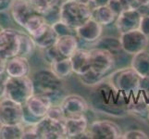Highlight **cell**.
Segmentation results:
<instances>
[{
  "instance_id": "1",
  "label": "cell",
  "mask_w": 149,
  "mask_h": 139,
  "mask_svg": "<svg viewBox=\"0 0 149 139\" xmlns=\"http://www.w3.org/2000/svg\"><path fill=\"white\" fill-rule=\"evenodd\" d=\"M115 90L109 83L96 85V89L92 95V104L96 110H100L106 114L113 116H123L128 113V103L125 98L128 96L119 92L115 95Z\"/></svg>"
},
{
  "instance_id": "2",
  "label": "cell",
  "mask_w": 149,
  "mask_h": 139,
  "mask_svg": "<svg viewBox=\"0 0 149 139\" xmlns=\"http://www.w3.org/2000/svg\"><path fill=\"white\" fill-rule=\"evenodd\" d=\"M33 82L34 93L44 94L50 96L55 103L56 98L63 91L62 79L56 76L51 69H41L35 71L32 76Z\"/></svg>"
},
{
  "instance_id": "3",
  "label": "cell",
  "mask_w": 149,
  "mask_h": 139,
  "mask_svg": "<svg viewBox=\"0 0 149 139\" xmlns=\"http://www.w3.org/2000/svg\"><path fill=\"white\" fill-rule=\"evenodd\" d=\"M92 19V8L89 5L76 0H68L60 6V20L71 28H78Z\"/></svg>"
},
{
  "instance_id": "4",
  "label": "cell",
  "mask_w": 149,
  "mask_h": 139,
  "mask_svg": "<svg viewBox=\"0 0 149 139\" xmlns=\"http://www.w3.org/2000/svg\"><path fill=\"white\" fill-rule=\"evenodd\" d=\"M141 77L132 67L120 69L109 77V85L117 90L126 96L139 91Z\"/></svg>"
},
{
  "instance_id": "5",
  "label": "cell",
  "mask_w": 149,
  "mask_h": 139,
  "mask_svg": "<svg viewBox=\"0 0 149 139\" xmlns=\"http://www.w3.org/2000/svg\"><path fill=\"white\" fill-rule=\"evenodd\" d=\"M34 94V87L32 77L29 75L22 77H9L6 81L5 96L24 105Z\"/></svg>"
},
{
  "instance_id": "6",
  "label": "cell",
  "mask_w": 149,
  "mask_h": 139,
  "mask_svg": "<svg viewBox=\"0 0 149 139\" xmlns=\"http://www.w3.org/2000/svg\"><path fill=\"white\" fill-rule=\"evenodd\" d=\"M23 123V105L8 97L0 99V125Z\"/></svg>"
},
{
  "instance_id": "7",
  "label": "cell",
  "mask_w": 149,
  "mask_h": 139,
  "mask_svg": "<svg viewBox=\"0 0 149 139\" xmlns=\"http://www.w3.org/2000/svg\"><path fill=\"white\" fill-rule=\"evenodd\" d=\"M89 137L93 139H120L122 133L120 127L112 121H95L87 128Z\"/></svg>"
},
{
  "instance_id": "8",
  "label": "cell",
  "mask_w": 149,
  "mask_h": 139,
  "mask_svg": "<svg viewBox=\"0 0 149 139\" xmlns=\"http://www.w3.org/2000/svg\"><path fill=\"white\" fill-rule=\"evenodd\" d=\"M120 42L122 50L127 54L134 55L146 50L149 44V37L139 29L120 34Z\"/></svg>"
},
{
  "instance_id": "9",
  "label": "cell",
  "mask_w": 149,
  "mask_h": 139,
  "mask_svg": "<svg viewBox=\"0 0 149 139\" xmlns=\"http://www.w3.org/2000/svg\"><path fill=\"white\" fill-rule=\"evenodd\" d=\"M36 132L42 139H63L67 138L65 121H58L45 116L36 124Z\"/></svg>"
},
{
  "instance_id": "10",
  "label": "cell",
  "mask_w": 149,
  "mask_h": 139,
  "mask_svg": "<svg viewBox=\"0 0 149 139\" xmlns=\"http://www.w3.org/2000/svg\"><path fill=\"white\" fill-rule=\"evenodd\" d=\"M20 45V31L12 28L0 30V51L8 59L19 55Z\"/></svg>"
},
{
  "instance_id": "11",
  "label": "cell",
  "mask_w": 149,
  "mask_h": 139,
  "mask_svg": "<svg viewBox=\"0 0 149 139\" xmlns=\"http://www.w3.org/2000/svg\"><path fill=\"white\" fill-rule=\"evenodd\" d=\"M91 59V68L101 74H106L115 64L114 55L101 48H92L89 50Z\"/></svg>"
},
{
  "instance_id": "12",
  "label": "cell",
  "mask_w": 149,
  "mask_h": 139,
  "mask_svg": "<svg viewBox=\"0 0 149 139\" xmlns=\"http://www.w3.org/2000/svg\"><path fill=\"white\" fill-rule=\"evenodd\" d=\"M53 104V100L50 96L34 93L23 106L31 114L41 120L47 116L50 107Z\"/></svg>"
},
{
  "instance_id": "13",
  "label": "cell",
  "mask_w": 149,
  "mask_h": 139,
  "mask_svg": "<svg viewBox=\"0 0 149 139\" xmlns=\"http://www.w3.org/2000/svg\"><path fill=\"white\" fill-rule=\"evenodd\" d=\"M8 11L13 22L22 28L27 20L36 13L29 0H13Z\"/></svg>"
},
{
  "instance_id": "14",
  "label": "cell",
  "mask_w": 149,
  "mask_h": 139,
  "mask_svg": "<svg viewBox=\"0 0 149 139\" xmlns=\"http://www.w3.org/2000/svg\"><path fill=\"white\" fill-rule=\"evenodd\" d=\"M142 15L136 8H130L121 12L116 18V27L120 34L139 29Z\"/></svg>"
},
{
  "instance_id": "15",
  "label": "cell",
  "mask_w": 149,
  "mask_h": 139,
  "mask_svg": "<svg viewBox=\"0 0 149 139\" xmlns=\"http://www.w3.org/2000/svg\"><path fill=\"white\" fill-rule=\"evenodd\" d=\"M59 105L62 108L66 117L84 114L89 108L88 103L83 96L74 94L65 96Z\"/></svg>"
},
{
  "instance_id": "16",
  "label": "cell",
  "mask_w": 149,
  "mask_h": 139,
  "mask_svg": "<svg viewBox=\"0 0 149 139\" xmlns=\"http://www.w3.org/2000/svg\"><path fill=\"white\" fill-rule=\"evenodd\" d=\"M103 32V25L93 18L87 20L80 27L76 28V35L81 40L87 43H95L98 40Z\"/></svg>"
},
{
  "instance_id": "17",
  "label": "cell",
  "mask_w": 149,
  "mask_h": 139,
  "mask_svg": "<svg viewBox=\"0 0 149 139\" xmlns=\"http://www.w3.org/2000/svg\"><path fill=\"white\" fill-rule=\"evenodd\" d=\"M88 122L84 114L67 117L65 120V129L67 138H81L87 131Z\"/></svg>"
},
{
  "instance_id": "18",
  "label": "cell",
  "mask_w": 149,
  "mask_h": 139,
  "mask_svg": "<svg viewBox=\"0 0 149 139\" xmlns=\"http://www.w3.org/2000/svg\"><path fill=\"white\" fill-rule=\"evenodd\" d=\"M31 66L29 59L25 57L16 56L8 60L6 73L9 77H22L29 75Z\"/></svg>"
},
{
  "instance_id": "19",
  "label": "cell",
  "mask_w": 149,
  "mask_h": 139,
  "mask_svg": "<svg viewBox=\"0 0 149 139\" xmlns=\"http://www.w3.org/2000/svg\"><path fill=\"white\" fill-rule=\"evenodd\" d=\"M72 71L77 75L86 73L91 70V59L89 50L78 48L70 57Z\"/></svg>"
},
{
  "instance_id": "20",
  "label": "cell",
  "mask_w": 149,
  "mask_h": 139,
  "mask_svg": "<svg viewBox=\"0 0 149 139\" xmlns=\"http://www.w3.org/2000/svg\"><path fill=\"white\" fill-rule=\"evenodd\" d=\"M49 25L50 24H48L43 15L35 13L27 20L23 29L33 38H34L42 34Z\"/></svg>"
},
{
  "instance_id": "21",
  "label": "cell",
  "mask_w": 149,
  "mask_h": 139,
  "mask_svg": "<svg viewBox=\"0 0 149 139\" xmlns=\"http://www.w3.org/2000/svg\"><path fill=\"white\" fill-rule=\"evenodd\" d=\"M56 45L61 55L65 58H70L78 49V37L73 34L59 36L56 40Z\"/></svg>"
},
{
  "instance_id": "22",
  "label": "cell",
  "mask_w": 149,
  "mask_h": 139,
  "mask_svg": "<svg viewBox=\"0 0 149 139\" xmlns=\"http://www.w3.org/2000/svg\"><path fill=\"white\" fill-rule=\"evenodd\" d=\"M132 67L140 75L141 78L149 77V52L143 50L133 55Z\"/></svg>"
},
{
  "instance_id": "23",
  "label": "cell",
  "mask_w": 149,
  "mask_h": 139,
  "mask_svg": "<svg viewBox=\"0 0 149 139\" xmlns=\"http://www.w3.org/2000/svg\"><path fill=\"white\" fill-rule=\"evenodd\" d=\"M92 18L103 26H107L114 22L117 16L109 5H105L92 9Z\"/></svg>"
},
{
  "instance_id": "24",
  "label": "cell",
  "mask_w": 149,
  "mask_h": 139,
  "mask_svg": "<svg viewBox=\"0 0 149 139\" xmlns=\"http://www.w3.org/2000/svg\"><path fill=\"white\" fill-rule=\"evenodd\" d=\"M58 38V36L54 31L52 25H49L47 28V30H45L42 34L39 35L37 37H34L33 40L37 47L41 49H45L55 45L56 43Z\"/></svg>"
},
{
  "instance_id": "25",
  "label": "cell",
  "mask_w": 149,
  "mask_h": 139,
  "mask_svg": "<svg viewBox=\"0 0 149 139\" xmlns=\"http://www.w3.org/2000/svg\"><path fill=\"white\" fill-rule=\"evenodd\" d=\"M94 46H95V48H101L109 51V52L112 53L113 55H116L119 51L122 50L120 38L112 36L100 37L98 40L95 42Z\"/></svg>"
},
{
  "instance_id": "26",
  "label": "cell",
  "mask_w": 149,
  "mask_h": 139,
  "mask_svg": "<svg viewBox=\"0 0 149 139\" xmlns=\"http://www.w3.org/2000/svg\"><path fill=\"white\" fill-rule=\"evenodd\" d=\"M50 69L56 76H58L61 79L67 78L73 73L70 58H63L51 63Z\"/></svg>"
},
{
  "instance_id": "27",
  "label": "cell",
  "mask_w": 149,
  "mask_h": 139,
  "mask_svg": "<svg viewBox=\"0 0 149 139\" xmlns=\"http://www.w3.org/2000/svg\"><path fill=\"white\" fill-rule=\"evenodd\" d=\"M24 133V124L0 125V138L1 139H22Z\"/></svg>"
},
{
  "instance_id": "28",
  "label": "cell",
  "mask_w": 149,
  "mask_h": 139,
  "mask_svg": "<svg viewBox=\"0 0 149 139\" xmlns=\"http://www.w3.org/2000/svg\"><path fill=\"white\" fill-rule=\"evenodd\" d=\"M37 46L34 43L33 38L27 33L20 32V45H19V52L18 56L25 57L29 59L32 57Z\"/></svg>"
},
{
  "instance_id": "29",
  "label": "cell",
  "mask_w": 149,
  "mask_h": 139,
  "mask_svg": "<svg viewBox=\"0 0 149 139\" xmlns=\"http://www.w3.org/2000/svg\"><path fill=\"white\" fill-rule=\"evenodd\" d=\"M79 78L81 83L85 85L96 86L105 81V74H101L91 68V70L87 71L86 73L79 75Z\"/></svg>"
},
{
  "instance_id": "30",
  "label": "cell",
  "mask_w": 149,
  "mask_h": 139,
  "mask_svg": "<svg viewBox=\"0 0 149 139\" xmlns=\"http://www.w3.org/2000/svg\"><path fill=\"white\" fill-rule=\"evenodd\" d=\"M109 6L114 11L116 16L130 8H136L134 0H109Z\"/></svg>"
},
{
  "instance_id": "31",
  "label": "cell",
  "mask_w": 149,
  "mask_h": 139,
  "mask_svg": "<svg viewBox=\"0 0 149 139\" xmlns=\"http://www.w3.org/2000/svg\"><path fill=\"white\" fill-rule=\"evenodd\" d=\"M44 53H43V57L45 61H47L49 64L55 62L56 60H59L61 59L65 58L64 56L61 55V53L59 52V50L56 47V44L49 46L47 48L43 49Z\"/></svg>"
},
{
  "instance_id": "32",
  "label": "cell",
  "mask_w": 149,
  "mask_h": 139,
  "mask_svg": "<svg viewBox=\"0 0 149 139\" xmlns=\"http://www.w3.org/2000/svg\"><path fill=\"white\" fill-rule=\"evenodd\" d=\"M29 1L35 12L41 15L45 14L50 8L54 7L50 0H29Z\"/></svg>"
},
{
  "instance_id": "33",
  "label": "cell",
  "mask_w": 149,
  "mask_h": 139,
  "mask_svg": "<svg viewBox=\"0 0 149 139\" xmlns=\"http://www.w3.org/2000/svg\"><path fill=\"white\" fill-rule=\"evenodd\" d=\"M52 27L56 32V34H58V37L64 36V35H70V34L76 35V29L71 28L70 26H69V25H67L64 22H62L61 20L54 23L52 25Z\"/></svg>"
},
{
  "instance_id": "34",
  "label": "cell",
  "mask_w": 149,
  "mask_h": 139,
  "mask_svg": "<svg viewBox=\"0 0 149 139\" xmlns=\"http://www.w3.org/2000/svg\"><path fill=\"white\" fill-rule=\"evenodd\" d=\"M47 116L51 118V119L62 121V122H64L67 118L63 110H62V108L60 107V105H56V104H53L50 107Z\"/></svg>"
},
{
  "instance_id": "35",
  "label": "cell",
  "mask_w": 149,
  "mask_h": 139,
  "mask_svg": "<svg viewBox=\"0 0 149 139\" xmlns=\"http://www.w3.org/2000/svg\"><path fill=\"white\" fill-rule=\"evenodd\" d=\"M43 16L45 18L48 24L53 25L54 23L60 20V7L54 6L52 8H50L47 13L44 14Z\"/></svg>"
},
{
  "instance_id": "36",
  "label": "cell",
  "mask_w": 149,
  "mask_h": 139,
  "mask_svg": "<svg viewBox=\"0 0 149 139\" xmlns=\"http://www.w3.org/2000/svg\"><path fill=\"white\" fill-rule=\"evenodd\" d=\"M123 139H148V136L141 130H130L122 133Z\"/></svg>"
},
{
  "instance_id": "37",
  "label": "cell",
  "mask_w": 149,
  "mask_h": 139,
  "mask_svg": "<svg viewBox=\"0 0 149 139\" xmlns=\"http://www.w3.org/2000/svg\"><path fill=\"white\" fill-rule=\"evenodd\" d=\"M139 30L149 37V16H143L142 17Z\"/></svg>"
},
{
  "instance_id": "38",
  "label": "cell",
  "mask_w": 149,
  "mask_h": 139,
  "mask_svg": "<svg viewBox=\"0 0 149 139\" xmlns=\"http://www.w3.org/2000/svg\"><path fill=\"white\" fill-rule=\"evenodd\" d=\"M8 78L7 73L0 74V99L5 97V92H6V81Z\"/></svg>"
},
{
  "instance_id": "39",
  "label": "cell",
  "mask_w": 149,
  "mask_h": 139,
  "mask_svg": "<svg viewBox=\"0 0 149 139\" xmlns=\"http://www.w3.org/2000/svg\"><path fill=\"white\" fill-rule=\"evenodd\" d=\"M8 60V57L0 51V74L6 73V67H7Z\"/></svg>"
},
{
  "instance_id": "40",
  "label": "cell",
  "mask_w": 149,
  "mask_h": 139,
  "mask_svg": "<svg viewBox=\"0 0 149 139\" xmlns=\"http://www.w3.org/2000/svg\"><path fill=\"white\" fill-rule=\"evenodd\" d=\"M13 0H0V13H5L9 10Z\"/></svg>"
},
{
  "instance_id": "41",
  "label": "cell",
  "mask_w": 149,
  "mask_h": 139,
  "mask_svg": "<svg viewBox=\"0 0 149 139\" xmlns=\"http://www.w3.org/2000/svg\"><path fill=\"white\" fill-rule=\"evenodd\" d=\"M109 0H91V2L89 4L90 8L93 9L96 7L100 6H105V5H109Z\"/></svg>"
},
{
  "instance_id": "42",
  "label": "cell",
  "mask_w": 149,
  "mask_h": 139,
  "mask_svg": "<svg viewBox=\"0 0 149 139\" xmlns=\"http://www.w3.org/2000/svg\"><path fill=\"white\" fill-rule=\"evenodd\" d=\"M136 9L139 11V13L143 16H149V5L146 6H138Z\"/></svg>"
},
{
  "instance_id": "43",
  "label": "cell",
  "mask_w": 149,
  "mask_h": 139,
  "mask_svg": "<svg viewBox=\"0 0 149 139\" xmlns=\"http://www.w3.org/2000/svg\"><path fill=\"white\" fill-rule=\"evenodd\" d=\"M136 8L138 6H146V5H149V0H134Z\"/></svg>"
},
{
  "instance_id": "44",
  "label": "cell",
  "mask_w": 149,
  "mask_h": 139,
  "mask_svg": "<svg viewBox=\"0 0 149 139\" xmlns=\"http://www.w3.org/2000/svg\"><path fill=\"white\" fill-rule=\"evenodd\" d=\"M76 1H78L80 3H83V4H85V5H89L91 0H76Z\"/></svg>"
}]
</instances>
